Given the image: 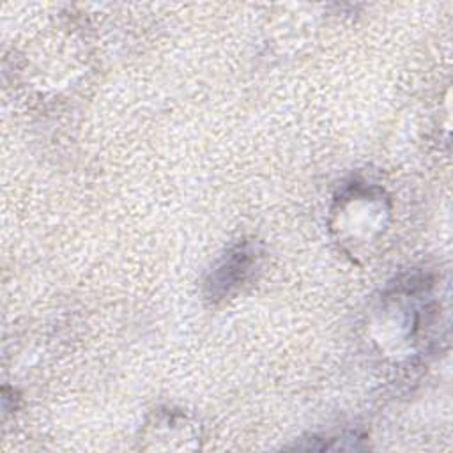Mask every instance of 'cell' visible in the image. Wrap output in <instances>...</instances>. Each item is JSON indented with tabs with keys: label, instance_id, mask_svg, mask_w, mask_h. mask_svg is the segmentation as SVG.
<instances>
[{
	"label": "cell",
	"instance_id": "cell-1",
	"mask_svg": "<svg viewBox=\"0 0 453 453\" xmlns=\"http://www.w3.org/2000/svg\"><path fill=\"white\" fill-rule=\"evenodd\" d=\"M255 258H257L255 248L250 242H244L234 248L221 260V264L212 271L207 281L209 296L212 299H219V297H225L235 287L242 285V281L248 278V274L255 265Z\"/></svg>",
	"mask_w": 453,
	"mask_h": 453
}]
</instances>
